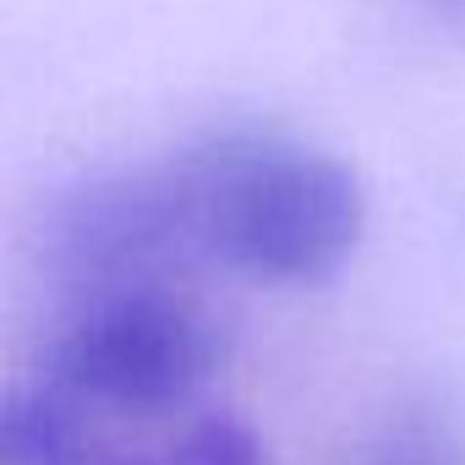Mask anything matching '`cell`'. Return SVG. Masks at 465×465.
Masks as SVG:
<instances>
[{"label": "cell", "mask_w": 465, "mask_h": 465, "mask_svg": "<svg viewBox=\"0 0 465 465\" xmlns=\"http://www.w3.org/2000/svg\"><path fill=\"white\" fill-rule=\"evenodd\" d=\"M378 465H465V449H460V438L443 421L411 416V421L394 427V438L378 454Z\"/></svg>", "instance_id": "obj_5"}, {"label": "cell", "mask_w": 465, "mask_h": 465, "mask_svg": "<svg viewBox=\"0 0 465 465\" xmlns=\"http://www.w3.org/2000/svg\"><path fill=\"white\" fill-rule=\"evenodd\" d=\"M175 164L197 247L252 280L323 285L367 236V186L334 153L224 132L175 153Z\"/></svg>", "instance_id": "obj_1"}, {"label": "cell", "mask_w": 465, "mask_h": 465, "mask_svg": "<svg viewBox=\"0 0 465 465\" xmlns=\"http://www.w3.org/2000/svg\"><path fill=\"white\" fill-rule=\"evenodd\" d=\"M170 465H263V449H258V438H252L242 421L213 416V421H203V427L181 443V454H175Z\"/></svg>", "instance_id": "obj_4"}, {"label": "cell", "mask_w": 465, "mask_h": 465, "mask_svg": "<svg viewBox=\"0 0 465 465\" xmlns=\"http://www.w3.org/2000/svg\"><path fill=\"white\" fill-rule=\"evenodd\" d=\"M443 6H465V0H443Z\"/></svg>", "instance_id": "obj_6"}, {"label": "cell", "mask_w": 465, "mask_h": 465, "mask_svg": "<svg viewBox=\"0 0 465 465\" xmlns=\"http://www.w3.org/2000/svg\"><path fill=\"white\" fill-rule=\"evenodd\" d=\"M0 460L6 465H94L99 438L83 416V400L55 378L6 400L0 416Z\"/></svg>", "instance_id": "obj_3"}, {"label": "cell", "mask_w": 465, "mask_h": 465, "mask_svg": "<svg viewBox=\"0 0 465 465\" xmlns=\"http://www.w3.org/2000/svg\"><path fill=\"white\" fill-rule=\"evenodd\" d=\"M219 367L213 323L164 291L99 296L55 345L50 378L77 400H104L126 411L181 405Z\"/></svg>", "instance_id": "obj_2"}]
</instances>
